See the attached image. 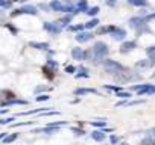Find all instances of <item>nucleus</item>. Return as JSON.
Segmentation results:
<instances>
[{
	"instance_id": "3",
	"label": "nucleus",
	"mask_w": 155,
	"mask_h": 145,
	"mask_svg": "<svg viewBox=\"0 0 155 145\" xmlns=\"http://www.w3.org/2000/svg\"><path fill=\"white\" fill-rule=\"evenodd\" d=\"M131 47H134V44H132V42H129V44H126V45H125V51H128V50H131Z\"/></svg>"
},
{
	"instance_id": "2",
	"label": "nucleus",
	"mask_w": 155,
	"mask_h": 145,
	"mask_svg": "<svg viewBox=\"0 0 155 145\" xmlns=\"http://www.w3.org/2000/svg\"><path fill=\"white\" fill-rule=\"evenodd\" d=\"M135 5H146V0H134Z\"/></svg>"
},
{
	"instance_id": "1",
	"label": "nucleus",
	"mask_w": 155,
	"mask_h": 145,
	"mask_svg": "<svg viewBox=\"0 0 155 145\" xmlns=\"http://www.w3.org/2000/svg\"><path fill=\"white\" fill-rule=\"evenodd\" d=\"M147 54H149L150 60L155 63V47H149V48H147Z\"/></svg>"
},
{
	"instance_id": "4",
	"label": "nucleus",
	"mask_w": 155,
	"mask_h": 145,
	"mask_svg": "<svg viewBox=\"0 0 155 145\" xmlns=\"http://www.w3.org/2000/svg\"><path fill=\"white\" fill-rule=\"evenodd\" d=\"M94 137H96V139H102V137H104V134H101L99 131H96V133H94Z\"/></svg>"
},
{
	"instance_id": "5",
	"label": "nucleus",
	"mask_w": 155,
	"mask_h": 145,
	"mask_svg": "<svg viewBox=\"0 0 155 145\" xmlns=\"http://www.w3.org/2000/svg\"><path fill=\"white\" fill-rule=\"evenodd\" d=\"M147 18H149V20H150V18H155V14H152V15H149Z\"/></svg>"
},
{
	"instance_id": "6",
	"label": "nucleus",
	"mask_w": 155,
	"mask_h": 145,
	"mask_svg": "<svg viewBox=\"0 0 155 145\" xmlns=\"http://www.w3.org/2000/svg\"><path fill=\"white\" fill-rule=\"evenodd\" d=\"M152 131H153V136H155V128H153V130H152Z\"/></svg>"
}]
</instances>
